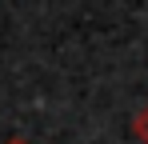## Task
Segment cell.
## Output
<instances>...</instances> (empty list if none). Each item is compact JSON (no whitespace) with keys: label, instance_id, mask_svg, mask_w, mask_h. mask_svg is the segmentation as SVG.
<instances>
[{"label":"cell","instance_id":"1","mask_svg":"<svg viewBox=\"0 0 148 144\" xmlns=\"http://www.w3.org/2000/svg\"><path fill=\"white\" fill-rule=\"evenodd\" d=\"M132 132H136V140H140V144H148V104L132 116Z\"/></svg>","mask_w":148,"mask_h":144},{"label":"cell","instance_id":"2","mask_svg":"<svg viewBox=\"0 0 148 144\" xmlns=\"http://www.w3.org/2000/svg\"><path fill=\"white\" fill-rule=\"evenodd\" d=\"M4 144H28V140H24V136H8Z\"/></svg>","mask_w":148,"mask_h":144}]
</instances>
